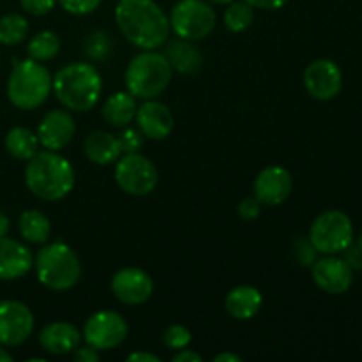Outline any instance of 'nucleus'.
<instances>
[{"instance_id": "obj_1", "label": "nucleus", "mask_w": 362, "mask_h": 362, "mask_svg": "<svg viewBox=\"0 0 362 362\" xmlns=\"http://www.w3.org/2000/svg\"><path fill=\"white\" fill-rule=\"evenodd\" d=\"M115 23L120 34L140 49H158L170 37V20L154 0H119Z\"/></svg>"}, {"instance_id": "obj_2", "label": "nucleus", "mask_w": 362, "mask_h": 362, "mask_svg": "<svg viewBox=\"0 0 362 362\" xmlns=\"http://www.w3.org/2000/svg\"><path fill=\"white\" fill-rule=\"evenodd\" d=\"M76 173L69 159L57 151H37L25 166V184L34 197L59 202L73 191Z\"/></svg>"}, {"instance_id": "obj_3", "label": "nucleus", "mask_w": 362, "mask_h": 362, "mask_svg": "<svg viewBox=\"0 0 362 362\" xmlns=\"http://www.w3.org/2000/svg\"><path fill=\"white\" fill-rule=\"evenodd\" d=\"M52 90L69 112H88L101 98V74L88 62H71L57 71Z\"/></svg>"}, {"instance_id": "obj_4", "label": "nucleus", "mask_w": 362, "mask_h": 362, "mask_svg": "<svg viewBox=\"0 0 362 362\" xmlns=\"http://www.w3.org/2000/svg\"><path fill=\"white\" fill-rule=\"evenodd\" d=\"M34 269L41 285L53 292H66L78 285L81 262L69 244L62 240L42 244L34 258Z\"/></svg>"}, {"instance_id": "obj_5", "label": "nucleus", "mask_w": 362, "mask_h": 362, "mask_svg": "<svg viewBox=\"0 0 362 362\" xmlns=\"http://www.w3.org/2000/svg\"><path fill=\"white\" fill-rule=\"evenodd\" d=\"M172 76L173 69L166 55L156 49H144L134 55L124 73L127 92L144 101L159 98L172 81Z\"/></svg>"}, {"instance_id": "obj_6", "label": "nucleus", "mask_w": 362, "mask_h": 362, "mask_svg": "<svg viewBox=\"0 0 362 362\" xmlns=\"http://www.w3.org/2000/svg\"><path fill=\"white\" fill-rule=\"evenodd\" d=\"M53 76L37 60L25 59L14 64L7 78V98L18 110H35L49 98Z\"/></svg>"}, {"instance_id": "obj_7", "label": "nucleus", "mask_w": 362, "mask_h": 362, "mask_svg": "<svg viewBox=\"0 0 362 362\" xmlns=\"http://www.w3.org/2000/svg\"><path fill=\"white\" fill-rule=\"evenodd\" d=\"M170 30L180 39L198 42L216 27V11L207 0H179L170 11Z\"/></svg>"}, {"instance_id": "obj_8", "label": "nucleus", "mask_w": 362, "mask_h": 362, "mask_svg": "<svg viewBox=\"0 0 362 362\" xmlns=\"http://www.w3.org/2000/svg\"><path fill=\"white\" fill-rule=\"evenodd\" d=\"M308 239L322 255H341L354 243V225L343 211H325L311 223Z\"/></svg>"}, {"instance_id": "obj_9", "label": "nucleus", "mask_w": 362, "mask_h": 362, "mask_svg": "<svg viewBox=\"0 0 362 362\" xmlns=\"http://www.w3.org/2000/svg\"><path fill=\"white\" fill-rule=\"evenodd\" d=\"M115 180L129 197H147L158 186L159 173L151 159L140 152H133L117 159Z\"/></svg>"}, {"instance_id": "obj_10", "label": "nucleus", "mask_w": 362, "mask_h": 362, "mask_svg": "<svg viewBox=\"0 0 362 362\" xmlns=\"http://www.w3.org/2000/svg\"><path fill=\"white\" fill-rule=\"evenodd\" d=\"M127 332L129 327L122 315L117 311L103 310L95 311L87 318L81 336L88 346L98 352H106L122 345L127 338Z\"/></svg>"}, {"instance_id": "obj_11", "label": "nucleus", "mask_w": 362, "mask_h": 362, "mask_svg": "<svg viewBox=\"0 0 362 362\" xmlns=\"http://www.w3.org/2000/svg\"><path fill=\"white\" fill-rule=\"evenodd\" d=\"M34 315L20 300H0V345L18 346L34 332Z\"/></svg>"}, {"instance_id": "obj_12", "label": "nucleus", "mask_w": 362, "mask_h": 362, "mask_svg": "<svg viewBox=\"0 0 362 362\" xmlns=\"http://www.w3.org/2000/svg\"><path fill=\"white\" fill-rule=\"evenodd\" d=\"M303 83L308 94L317 101H331L341 92L343 73L334 60H313L304 69Z\"/></svg>"}, {"instance_id": "obj_13", "label": "nucleus", "mask_w": 362, "mask_h": 362, "mask_svg": "<svg viewBox=\"0 0 362 362\" xmlns=\"http://www.w3.org/2000/svg\"><path fill=\"white\" fill-rule=\"evenodd\" d=\"M112 293L117 300L127 306L145 304L154 293V281L145 271L138 267H124L112 278Z\"/></svg>"}, {"instance_id": "obj_14", "label": "nucleus", "mask_w": 362, "mask_h": 362, "mask_svg": "<svg viewBox=\"0 0 362 362\" xmlns=\"http://www.w3.org/2000/svg\"><path fill=\"white\" fill-rule=\"evenodd\" d=\"M311 276L315 285L331 296H341L349 292L354 283L352 267L338 255H325L324 258H317L311 265Z\"/></svg>"}, {"instance_id": "obj_15", "label": "nucleus", "mask_w": 362, "mask_h": 362, "mask_svg": "<svg viewBox=\"0 0 362 362\" xmlns=\"http://www.w3.org/2000/svg\"><path fill=\"white\" fill-rule=\"evenodd\" d=\"M293 189V177L285 166L272 165L262 170L253 184V193L262 205L276 207L288 200Z\"/></svg>"}, {"instance_id": "obj_16", "label": "nucleus", "mask_w": 362, "mask_h": 362, "mask_svg": "<svg viewBox=\"0 0 362 362\" xmlns=\"http://www.w3.org/2000/svg\"><path fill=\"white\" fill-rule=\"evenodd\" d=\"M76 133V124L69 110H52L42 117L37 127V140L46 151H62L71 144Z\"/></svg>"}, {"instance_id": "obj_17", "label": "nucleus", "mask_w": 362, "mask_h": 362, "mask_svg": "<svg viewBox=\"0 0 362 362\" xmlns=\"http://www.w3.org/2000/svg\"><path fill=\"white\" fill-rule=\"evenodd\" d=\"M136 126L145 138L159 141L170 136L173 131V115L165 103L147 99L136 110Z\"/></svg>"}, {"instance_id": "obj_18", "label": "nucleus", "mask_w": 362, "mask_h": 362, "mask_svg": "<svg viewBox=\"0 0 362 362\" xmlns=\"http://www.w3.org/2000/svg\"><path fill=\"white\" fill-rule=\"evenodd\" d=\"M34 267L30 250L20 240L0 237V281L23 278Z\"/></svg>"}, {"instance_id": "obj_19", "label": "nucleus", "mask_w": 362, "mask_h": 362, "mask_svg": "<svg viewBox=\"0 0 362 362\" xmlns=\"http://www.w3.org/2000/svg\"><path fill=\"white\" fill-rule=\"evenodd\" d=\"M81 332L69 322H52L39 332V345L52 356H67L80 346Z\"/></svg>"}, {"instance_id": "obj_20", "label": "nucleus", "mask_w": 362, "mask_h": 362, "mask_svg": "<svg viewBox=\"0 0 362 362\" xmlns=\"http://www.w3.org/2000/svg\"><path fill=\"white\" fill-rule=\"evenodd\" d=\"M264 304V296L260 290L251 285L235 286L228 292L225 299V308L228 315L235 320H251Z\"/></svg>"}, {"instance_id": "obj_21", "label": "nucleus", "mask_w": 362, "mask_h": 362, "mask_svg": "<svg viewBox=\"0 0 362 362\" xmlns=\"http://www.w3.org/2000/svg\"><path fill=\"white\" fill-rule=\"evenodd\" d=\"M165 55L172 69L179 74L197 73L202 64H204L200 48L193 41H187V39L177 37L170 41L168 46H166Z\"/></svg>"}, {"instance_id": "obj_22", "label": "nucleus", "mask_w": 362, "mask_h": 362, "mask_svg": "<svg viewBox=\"0 0 362 362\" xmlns=\"http://www.w3.org/2000/svg\"><path fill=\"white\" fill-rule=\"evenodd\" d=\"M83 151L88 161L99 166L117 163V159L122 156L119 140H117L115 134L108 133V131H94V133L88 134L85 138Z\"/></svg>"}, {"instance_id": "obj_23", "label": "nucleus", "mask_w": 362, "mask_h": 362, "mask_svg": "<svg viewBox=\"0 0 362 362\" xmlns=\"http://www.w3.org/2000/svg\"><path fill=\"white\" fill-rule=\"evenodd\" d=\"M136 98L129 92H115L106 99L103 106V117L113 127H126L136 117Z\"/></svg>"}, {"instance_id": "obj_24", "label": "nucleus", "mask_w": 362, "mask_h": 362, "mask_svg": "<svg viewBox=\"0 0 362 362\" xmlns=\"http://www.w3.org/2000/svg\"><path fill=\"white\" fill-rule=\"evenodd\" d=\"M18 230L23 240L30 244H46L52 235V223H49L48 216L42 214L41 211H30L21 212L20 219H18Z\"/></svg>"}, {"instance_id": "obj_25", "label": "nucleus", "mask_w": 362, "mask_h": 362, "mask_svg": "<svg viewBox=\"0 0 362 362\" xmlns=\"http://www.w3.org/2000/svg\"><path fill=\"white\" fill-rule=\"evenodd\" d=\"M6 148L18 161H28L39 151L37 134L27 127H13L6 134Z\"/></svg>"}, {"instance_id": "obj_26", "label": "nucleus", "mask_w": 362, "mask_h": 362, "mask_svg": "<svg viewBox=\"0 0 362 362\" xmlns=\"http://www.w3.org/2000/svg\"><path fill=\"white\" fill-rule=\"evenodd\" d=\"M60 52V39L53 30H41L28 41L27 53L28 59L37 62L53 60Z\"/></svg>"}, {"instance_id": "obj_27", "label": "nucleus", "mask_w": 362, "mask_h": 362, "mask_svg": "<svg viewBox=\"0 0 362 362\" xmlns=\"http://www.w3.org/2000/svg\"><path fill=\"white\" fill-rule=\"evenodd\" d=\"M30 25L23 14L9 13L0 18V45L16 46L28 37Z\"/></svg>"}, {"instance_id": "obj_28", "label": "nucleus", "mask_w": 362, "mask_h": 362, "mask_svg": "<svg viewBox=\"0 0 362 362\" xmlns=\"http://www.w3.org/2000/svg\"><path fill=\"white\" fill-rule=\"evenodd\" d=\"M255 9L246 0H232L226 4V9L223 13V23L230 32H244L253 25Z\"/></svg>"}, {"instance_id": "obj_29", "label": "nucleus", "mask_w": 362, "mask_h": 362, "mask_svg": "<svg viewBox=\"0 0 362 362\" xmlns=\"http://www.w3.org/2000/svg\"><path fill=\"white\" fill-rule=\"evenodd\" d=\"M193 341V336H191L189 329L184 327V325H170L165 332H163V343L168 346L170 350H182L187 349Z\"/></svg>"}, {"instance_id": "obj_30", "label": "nucleus", "mask_w": 362, "mask_h": 362, "mask_svg": "<svg viewBox=\"0 0 362 362\" xmlns=\"http://www.w3.org/2000/svg\"><path fill=\"white\" fill-rule=\"evenodd\" d=\"M88 55L95 60H105L112 53V41L103 30H95L88 35L87 45H85Z\"/></svg>"}, {"instance_id": "obj_31", "label": "nucleus", "mask_w": 362, "mask_h": 362, "mask_svg": "<svg viewBox=\"0 0 362 362\" xmlns=\"http://www.w3.org/2000/svg\"><path fill=\"white\" fill-rule=\"evenodd\" d=\"M120 145V152L122 154H133L144 147L145 136L140 133V129H133V127H122V133L117 136Z\"/></svg>"}, {"instance_id": "obj_32", "label": "nucleus", "mask_w": 362, "mask_h": 362, "mask_svg": "<svg viewBox=\"0 0 362 362\" xmlns=\"http://www.w3.org/2000/svg\"><path fill=\"white\" fill-rule=\"evenodd\" d=\"M57 2L62 6L66 13L74 14V16H87L101 6L103 0H57Z\"/></svg>"}, {"instance_id": "obj_33", "label": "nucleus", "mask_w": 362, "mask_h": 362, "mask_svg": "<svg viewBox=\"0 0 362 362\" xmlns=\"http://www.w3.org/2000/svg\"><path fill=\"white\" fill-rule=\"evenodd\" d=\"M317 253L318 251L315 250V246L311 244L310 239H300L297 240L296 244V258L299 260L300 265L304 267H311L317 260Z\"/></svg>"}, {"instance_id": "obj_34", "label": "nucleus", "mask_w": 362, "mask_h": 362, "mask_svg": "<svg viewBox=\"0 0 362 362\" xmlns=\"http://www.w3.org/2000/svg\"><path fill=\"white\" fill-rule=\"evenodd\" d=\"M55 4L57 0H20L21 9L32 16H45V14L52 13Z\"/></svg>"}, {"instance_id": "obj_35", "label": "nucleus", "mask_w": 362, "mask_h": 362, "mask_svg": "<svg viewBox=\"0 0 362 362\" xmlns=\"http://www.w3.org/2000/svg\"><path fill=\"white\" fill-rule=\"evenodd\" d=\"M237 212H239L240 218L246 219V221H253V219H257L258 216H260L262 204L258 202L257 197H247L240 202L239 207H237Z\"/></svg>"}, {"instance_id": "obj_36", "label": "nucleus", "mask_w": 362, "mask_h": 362, "mask_svg": "<svg viewBox=\"0 0 362 362\" xmlns=\"http://www.w3.org/2000/svg\"><path fill=\"white\" fill-rule=\"evenodd\" d=\"M343 260L352 267V271H362V253L354 243L343 251Z\"/></svg>"}, {"instance_id": "obj_37", "label": "nucleus", "mask_w": 362, "mask_h": 362, "mask_svg": "<svg viewBox=\"0 0 362 362\" xmlns=\"http://www.w3.org/2000/svg\"><path fill=\"white\" fill-rule=\"evenodd\" d=\"M73 359L76 362H98L99 361V352L92 346L85 345V346H78L76 350L73 352Z\"/></svg>"}, {"instance_id": "obj_38", "label": "nucleus", "mask_w": 362, "mask_h": 362, "mask_svg": "<svg viewBox=\"0 0 362 362\" xmlns=\"http://www.w3.org/2000/svg\"><path fill=\"white\" fill-rule=\"evenodd\" d=\"M253 9L262 11H278L288 4V0H246Z\"/></svg>"}, {"instance_id": "obj_39", "label": "nucleus", "mask_w": 362, "mask_h": 362, "mask_svg": "<svg viewBox=\"0 0 362 362\" xmlns=\"http://www.w3.org/2000/svg\"><path fill=\"white\" fill-rule=\"evenodd\" d=\"M172 361L173 362H202L204 361V357H202L198 352H194V350L182 349V350H177V354L173 356Z\"/></svg>"}, {"instance_id": "obj_40", "label": "nucleus", "mask_w": 362, "mask_h": 362, "mask_svg": "<svg viewBox=\"0 0 362 362\" xmlns=\"http://www.w3.org/2000/svg\"><path fill=\"white\" fill-rule=\"evenodd\" d=\"M127 361L129 362H161L158 356L151 352H133L127 356Z\"/></svg>"}, {"instance_id": "obj_41", "label": "nucleus", "mask_w": 362, "mask_h": 362, "mask_svg": "<svg viewBox=\"0 0 362 362\" xmlns=\"http://www.w3.org/2000/svg\"><path fill=\"white\" fill-rule=\"evenodd\" d=\"M243 357L237 356L235 352H221L214 357V362H240Z\"/></svg>"}, {"instance_id": "obj_42", "label": "nucleus", "mask_w": 362, "mask_h": 362, "mask_svg": "<svg viewBox=\"0 0 362 362\" xmlns=\"http://www.w3.org/2000/svg\"><path fill=\"white\" fill-rule=\"evenodd\" d=\"M9 218H7L4 212H0V237H6L7 232H9Z\"/></svg>"}, {"instance_id": "obj_43", "label": "nucleus", "mask_w": 362, "mask_h": 362, "mask_svg": "<svg viewBox=\"0 0 362 362\" xmlns=\"http://www.w3.org/2000/svg\"><path fill=\"white\" fill-rule=\"evenodd\" d=\"M0 362H13V356L7 352L4 345H0Z\"/></svg>"}, {"instance_id": "obj_44", "label": "nucleus", "mask_w": 362, "mask_h": 362, "mask_svg": "<svg viewBox=\"0 0 362 362\" xmlns=\"http://www.w3.org/2000/svg\"><path fill=\"white\" fill-rule=\"evenodd\" d=\"M209 4H214V6H226V4H230L232 0H207Z\"/></svg>"}, {"instance_id": "obj_45", "label": "nucleus", "mask_w": 362, "mask_h": 362, "mask_svg": "<svg viewBox=\"0 0 362 362\" xmlns=\"http://www.w3.org/2000/svg\"><path fill=\"white\" fill-rule=\"evenodd\" d=\"M354 244H356V246L359 247V251L362 253V233H361L359 237H357V240H356V243H354Z\"/></svg>"}]
</instances>
